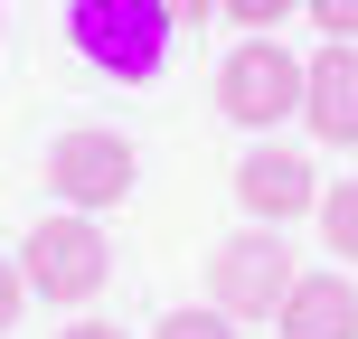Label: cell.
Masks as SVG:
<instances>
[{
	"instance_id": "cell-14",
	"label": "cell",
	"mask_w": 358,
	"mask_h": 339,
	"mask_svg": "<svg viewBox=\"0 0 358 339\" xmlns=\"http://www.w3.org/2000/svg\"><path fill=\"white\" fill-rule=\"evenodd\" d=\"M170 10V29H198V19H217V0H161Z\"/></svg>"
},
{
	"instance_id": "cell-12",
	"label": "cell",
	"mask_w": 358,
	"mask_h": 339,
	"mask_svg": "<svg viewBox=\"0 0 358 339\" xmlns=\"http://www.w3.org/2000/svg\"><path fill=\"white\" fill-rule=\"evenodd\" d=\"M302 10H311L321 38H349V48H358V0H302Z\"/></svg>"
},
{
	"instance_id": "cell-9",
	"label": "cell",
	"mask_w": 358,
	"mask_h": 339,
	"mask_svg": "<svg viewBox=\"0 0 358 339\" xmlns=\"http://www.w3.org/2000/svg\"><path fill=\"white\" fill-rule=\"evenodd\" d=\"M311 217H321V245L340 254V264H358V179H330V198Z\"/></svg>"
},
{
	"instance_id": "cell-8",
	"label": "cell",
	"mask_w": 358,
	"mask_h": 339,
	"mask_svg": "<svg viewBox=\"0 0 358 339\" xmlns=\"http://www.w3.org/2000/svg\"><path fill=\"white\" fill-rule=\"evenodd\" d=\"M273 330L283 339H358V283L349 273H302V283L283 292V311H273Z\"/></svg>"
},
{
	"instance_id": "cell-13",
	"label": "cell",
	"mask_w": 358,
	"mask_h": 339,
	"mask_svg": "<svg viewBox=\"0 0 358 339\" xmlns=\"http://www.w3.org/2000/svg\"><path fill=\"white\" fill-rule=\"evenodd\" d=\"M19 302H29V283H19V254H0V339L19 330Z\"/></svg>"
},
{
	"instance_id": "cell-2",
	"label": "cell",
	"mask_w": 358,
	"mask_h": 339,
	"mask_svg": "<svg viewBox=\"0 0 358 339\" xmlns=\"http://www.w3.org/2000/svg\"><path fill=\"white\" fill-rule=\"evenodd\" d=\"M104 273H113V245H104V217H85V208H57V217H38L29 226V245H19V283L38 292V302H94L104 292Z\"/></svg>"
},
{
	"instance_id": "cell-7",
	"label": "cell",
	"mask_w": 358,
	"mask_h": 339,
	"mask_svg": "<svg viewBox=\"0 0 358 339\" xmlns=\"http://www.w3.org/2000/svg\"><path fill=\"white\" fill-rule=\"evenodd\" d=\"M302 123L330 151H358V48L321 38V57H302Z\"/></svg>"
},
{
	"instance_id": "cell-10",
	"label": "cell",
	"mask_w": 358,
	"mask_h": 339,
	"mask_svg": "<svg viewBox=\"0 0 358 339\" xmlns=\"http://www.w3.org/2000/svg\"><path fill=\"white\" fill-rule=\"evenodd\" d=\"M151 339H245V321H227L217 302H189V311H161Z\"/></svg>"
},
{
	"instance_id": "cell-11",
	"label": "cell",
	"mask_w": 358,
	"mask_h": 339,
	"mask_svg": "<svg viewBox=\"0 0 358 339\" xmlns=\"http://www.w3.org/2000/svg\"><path fill=\"white\" fill-rule=\"evenodd\" d=\"M217 19H236L245 38H273L283 19H302V0H217Z\"/></svg>"
},
{
	"instance_id": "cell-6",
	"label": "cell",
	"mask_w": 358,
	"mask_h": 339,
	"mask_svg": "<svg viewBox=\"0 0 358 339\" xmlns=\"http://www.w3.org/2000/svg\"><path fill=\"white\" fill-rule=\"evenodd\" d=\"M236 208H245V226H292V217L321 208V179H311L302 151L264 142V151H245V161H236Z\"/></svg>"
},
{
	"instance_id": "cell-3",
	"label": "cell",
	"mask_w": 358,
	"mask_h": 339,
	"mask_svg": "<svg viewBox=\"0 0 358 339\" xmlns=\"http://www.w3.org/2000/svg\"><path fill=\"white\" fill-rule=\"evenodd\" d=\"M292 283H302V254L273 226H245V236H227V245L208 254V302L227 311V321H273Z\"/></svg>"
},
{
	"instance_id": "cell-5",
	"label": "cell",
	"mask_w": 358,
	"mask_h": 339,
	"mask_svg": "<svg viewBox=\"0 0 358 339\" xmlns=\"http://www.w3.org/2000/svg\"><path fill=\"white\" fill-rule=\"evenodd\" d=\"M132 142L123 132H104V123H76V132H57L48 142V189L66 198V208H85V217H104V208H123L132 198Z\"/></svg>"
},
{
	"instance_id": "cell-15",
	"label": "cell",
	"mask_w": 358,
	"mask_h": 339,
	"mask_svg": "<svg viewBox=\"0 0 358 339\" xmlns=\"http://www.w3.org/2000/svg\"><path fill=\"white\" fill-rule=\"evenodd\" d=\"M57 339H123V330H113V321H66Z\"/></svg>"
},
{
	"instance_id": "cell-4",
	"label": "cell",
	"mask_w": 358,
	"mask_h": 339,
	"mask_svg": "<svg viewBox=\"0 0 358 339\" xmlns=\"http://www.w3.org/2000/svg\"><path fill=\"white\" fill-rule=\"evenodd\" d=\"M217 113L245 132H273L302 113V57L283 48V38H236L227 66H217Z\"/></svg>"
},
{
	"instance_id": "cell-1",
	"label": "cell",
	"mask_w": 358,
	"mask_h": 339,
	"mask_svg": "<svg viewBox=\"0 0 358 339\" xmlns=\"http://www.w3.org/2000/svg\"><path fill=\"white\" fill-rule=\"evenodd\" d=\"M170 10L161 0H76L66 10V48L85 57V66L123 75V85H151V75L170 66Z\"/></svg>"
}]
</instances>
